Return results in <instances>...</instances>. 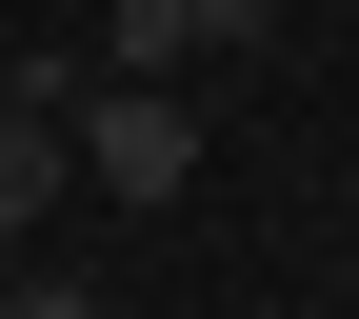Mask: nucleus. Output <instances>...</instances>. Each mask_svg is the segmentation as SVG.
I'll list each match as a JSON object with an SVG mask.
<instances>
[{"instance_id":"1","label":"nucleus","mask_w":359,"mask_h":319,"mask_svg":"<svg viewBox=\"0 0 359 319\" xmlns=\"http://www.w3.org/2000/svg\"><path fill=\"white\" fill-rule=\"evenodd\" d=\"M60 140H80V179H100V200H180V179H200V120H180V80H80V120H60Z\"/></svg>"},{"instance_id":"2","label":"nucleus","mask_w":359,"mask_h":319,"mask_svg":"<svg viewBox=\"0 0 359 319\" xmlns=\"http://www.w3.org/2000/svg\"><path fill=\"white\" fill-rule=\"evenodd\" d=\"M60 179H80V140H60L40 100H0V280H20V240L60 219Z\"/></svg>"},{"instance_id":"3","label":"nucleus","mask_w":359,"mask_h":319,"mask_svg":"<svg viewBox=\"0 0 359 319\" xmlns=\"http://www.w3.org/2000/svg\"><path fill=\"white\" fill-rule=\"evenodd\" d=\"M0 319H100V299H80V280H40V259H20V280H0Z\"/></svg>"},{"instance_id":"4","label":"nucleus","mask_w":359,"mask_h":319,"mask_svg":"<svg viewBox=\"0 0 359 319\" xmlns=\"http://www.w3.org/2000/svg\"><path fill=\"white\" fill-rule=\"evenodd\" d=\"M0 100H20V40H0Z\"/></svg>"}]
</instances>
